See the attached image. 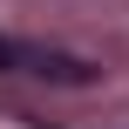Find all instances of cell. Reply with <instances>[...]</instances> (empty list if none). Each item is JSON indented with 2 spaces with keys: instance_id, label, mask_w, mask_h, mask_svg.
Masks as SVG:
<instances>
[{
  "instance_id": "cell-1",
  "label": "cell",
  "mask_w": 129,
  "mask_h": 129,
  "mask_svg": "<svg viewBox=\"0 0 129 129\" xmlns=\"http://www.w3.org/2000/svg\"><path fill=\"white\" fill-rule=\"evenodd\" d=\"M14 75H41V82H68V88H82V82L95 75V61H82V54H61V48L14 41Z\"/></svg>"
},
{
  "instance_id": "cell-2",
  "label": "cell",
  "mask_w": 129,
  "mask_h": 129,
  "mask_svg": "<svg viewBox=\"0 0 129 129\" xmlns=\"http://www.w3.org/2000/svg\"><path fill=\"white\" fill-rule=\"evenodd\" d=\"M0 75H14V41L0 34Z\"/></svg>"
}]
</instances>
